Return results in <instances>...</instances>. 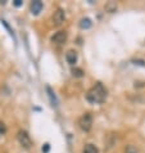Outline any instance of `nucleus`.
<instances>
[{
  "instance_id": "f03ea898",
  "label": "nucleus",
  "mask_w": 145,
  "mask_h": 153,
  "mask_svg": "<svg viewBox=\"0 0 145 153\" xmlns=\"http://www.w3.org/2000/svg\"><path fill=\"white\" fill-rule=\"evenodd\" d=\"M78 126L84 131H90L92 127V116L90 113H84L78 118Z\"/></svg>"
},
{
  "instance_id": "0eeeda50",
  "label": "nucleus",
  "mask_w": 145,
  "mask_h": 153,
  "mask_svg": "<svg viewBox=\"0 0 145 153\" xmlns=\"http://www.w3.org/2000/svg\"><path fill=\"white\" fill-rule=\"evenodd\" d=\"M42 7H44V5H42V3L39 1V0H37V1H32L31 3V13L35 14V16L39 14L40 12L42 10Z\"/></svg>"
},
{
  "instance_id": "9d476101",
  "label": "nucleus",
  "mask_w": 145,
  "mask_h": 153,
  "mask_svg": "<svg viewBox=\"0 0 145 153\" xmlns=\"http://www.w3.org/2000/svg\"><path fill=\"white\" fill-rule=\"evenodd\" d=\"M91 25H92V22H91V19H90V18H82V19L80 21V27H81V28H84V30L90 28V27H91Z\"/></svg>"
},
{
  "instance_id": "39448f33",
  "label": "nucleus",
  "mask_w": 145,
  "mask_h": 153,
  "mask_svg": "<svg viewBox=\"0 0 145 153\" xmlns=\"http://www.w3.org/2000/svg\"><path fill=\"white\" fill-rule=\"evenodd\" d=\"M67 40V32L66 31H58L52 36V41L54 44H63Z\"/></svg>"
},
{
  "instance_id": "423d86ee",
  "label": "nucleus",
  "mask_w": 145,
  "mask_h": 153,
  "mask_svg": "<svg viewBox=\"0 0 145 153\" xmlns=\"http://www.w3.org/2000/svg\"><path fill=\"white\" fill-rule=\"evenodd\" d=\"M66 59H67V62L70 63V65H75V63L77 62V59H78L77 52H76V50H73V49L68 50V52L66 53Z\"/></svg>"
},
{
  "instance_id": "ddd939ff",
  "label": "nucleus",
  "mask_w": 145,
  "mask_h": 153,
  "mask_svg": "<svg viewBox=\"0 0 145 153\" xmlns=\"http://www.w3.org/2000/svg\"><path fill=\"white\" fill-rule=\"evenodd\" d=\"M125 153H139V151H138V148L136 147H134V146H129L125 149Z\"/></svg>"
},
{
  "instance_id": "1a4fd4ad",
  "label": "nucleus",
  "mask_w": 145,
  "mask_h": 153,
  "mask_svg": "<svg viewBox=\"0 0 145 153\" xmlns=\"http://www.w3.org/2000/svg\"><path fill=\"white\" fill-rule=\"evenodd\" d=\"M105 10L108 12V13H113V12L117 10V3L116 1H108L105 4Z\"/></svg>"
},
{
  "instance_id": "f8f14e48",
  "label": "nucleus",
  "mask_w": 145,
  "mask_h": 153,
  "mask_svg": "<svg viewBox=\"0 0 145 153\" xmlns=\"http://www.w3.org/2000/svg\"><path fill=\"white\" fill-rule=\"evenodd\" d=\"M72 75H73L75 77H82V76H84V71L81 68H73V70H72Z\"/></svg>"
},
{
  "instance_id": "f3484780",
  "label": "nucleus",
  "mask_w": 145,
  "mask_h": 153,
  "mask_svg": "<svg viewBox=\"0 0 145 153\" xmlns=\"http://www.w3.org/2000/svg\"><path fill=\"white\" fill-rule=\"evenodd\" d=\"M21 4H22V1H21V0H16V1H14V5H16V7H19Z\"/></svg>"
},
{
  "instance_id": "7ed1b4c3",
  "label": "nucleus",
  "mask_w": 145,
  "mask_h": 153,
  "mask_svg": "<svg viewBox=\"0 0 145 153\" xmlns=\"http://www.w3.org/2000/svg\"><path fill=\"white\" fill-rule=\"evenodd\" d=\"M17 139H18L19 144L23 148H30L32 146V140H31V138H30V135L27 134V131H24V130L18 131V134H17Z\"/></svg>"
},
{
  "instance_id": "4468645a",
  "label": "nucleus",
  "mask_w": 145,
  "mask_h": 153,
  "mask_svg": "<svg viewBox=\"0 0 145 153\" xmlns=\"http://www.w3.org/2000/svg\"><path fill=\"white\" fill-rule=\"evenodd\" d=\"M5 131H7L5 125H4V122L0 121V134H5Z\"/></svg>"
},
{
  "instance_id": "2eb2a0df",
  "label": "nucleus",
  "mask_w": 145,
  "mask_h": 153,
  "mask_svg": "<svg viewBox=\"0 0 145 153\" xmlns=\"http://www.w3.org/2000/svg\"><path fill=\"white\" fill-rule=\"evenodd\" d=\"M42 151H44L45 153H48L49 152V144H45V147L42 148Z\"/></svg>"
},
{
  "instance_id": "20e7f679",
  "label": "nucleus",
  "mask_w": 145,
  "mask_h": 153,
  "mask_svg": "<svg viewBox=\"0 0 145 153\" xmlns=\"http://www.w3.org/2000/svg\"><path fill=\"white\" fill-rule=\"evenodd\" d=\"M52 19H53V23L55 25V26H59V25H62L63 22H64V19H66V12L63 10L62 8H58V9L54 12Z\"/></svg>"
},
{
  "instance_id": "dca6fc26",
  "label": "nucleus",
  "mask_w": 145,
  "mask_h": 153,
  "mask_svg": "<svg viewBox=\"0 0 145 153\" xmlns=\"http://www.w3.org/2000/svg\"><path fill=\"white\" fill-rule=\"evenodd\" d=\"M135 86H139V88L145 86V82H135Z\"/></svg>"
},
{
  "instance_id": "6e6552de",
  "label": "nucleus",
  "mask_w": 145,
  "mask_h": 153,
  "mask_svg": "<svg viewBox=\"0 0 145 153\" xmlns=\"http://www.w3.org/2000/svg\"><path fill=\"white\" fill-rule=\"evenodd\" d=\"M84 153H99V149L94 144H86L84 147Z\"/></svg>"
},
{
  "instance_id": "f257e3e1",
  "label": "nucleus",
  "mask_w": 145,
  "mask_h": 153,
  "mask_svg": "<svg viewBox=\"0 0 145 153\" xmlns=\"http://www.w3.org/2000/svg\"><path fill=\"white\" fill-rule=\"evenodd\" d=\"M86 99L92 104L103 103V102L107 99V89L103 86L101 82H96L90 90L87 91Z\"/></svg>"
},
{
  "instance_id": "9b49d317",
  "label": "nucleus",
  "mask_w": 145,
  "mask_h": 153,
  "mask_svg": "<svg viewBox=\"0 0 145 153\" xmlns=\"http://www.w3.org/2000/svg\"><path fill=\"white\" fill-rule=\"evenodd\" d=\"M46 91H48V94H49V98H50V102H52V104L53 105H58V99H57V97H55L54 91L49 86L46 88Z\"/></svg>"
}]
</instances>
